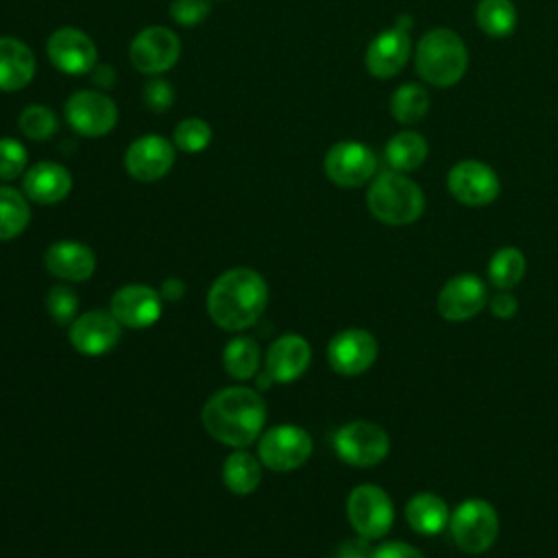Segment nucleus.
Here are the masks:
<instances>
[{
	"label": "nucleus",
	"mask_w": 558,
	"mask_h": 558,
	"mask_svg": "<svg viewBox=\"0 0 558 558\" xmlns=\"http://www.w3.org/2000/svg\"><path fill=\"white\" fill-rule=\"evenodd\" d=\"M205 429L222 445H251L266 423V401L257 390L231 386L214 392L201 412Z\"/></svg>",
	"instance_id": "obj_1"
},
{
	"label": "nucleus",
	"mask_w": 558,
	"mask_h": 558,
	"mask_svg": "<svg viewBox=\"0 0 558 558\" xmlns=\"http://www.w3.org/2000/svg\"><path fill=\"white\" fill-rule=\"evenodd\" d=\"M268 286L253 268L225 270L209 288L207 312L211 320L227 329L240 331L251 327L266 310Z\"/></svg>",
	"instance_id": "obj_2"
},
{
	"label": "nucleus",
	"mask_w": 558,
	"mask_h": 558,
	"mask_svg": "<svg viewBox=\"0 0 558 558\" xmlns=\"http://www.w3.org/2000/svg\"><path fill=\"white\" fill-rule=\"evenodd\" d=\"M414 68L425 83L434 87H451L469 68L466 44L451 28H432L418 39Z\"/></svg>",
	"instance_id": "obj_3"
},
{
	"label": "nucleus",
	"mask_w": 558,
	"mask_h": 558,
	"mask_svg": "<svg viewBox=\"0 0 558 558\" xmlns=\"http://www.w3.org/2000/svg\"><path fill=\"white\" fill-rule=\"evenodd\" d=\"M366 205L379 222L401 227L421 218L425 196L412 179L397 170H386L368 185Z\"/></svg>",
	"instance_id": "obj_4"
},
{
	"label": "nucleus",
	"mask_w": 558,
	"mask_h": 558,
	"mask_svg": "<svg viewBox=\"0 0 558 558\" xmlns=\"http://www.w3.org/2000/svg\"><path fill=\"white\" fill-rule=\"evenodd\" d=\"M449 532L464 554H484L499 534L497 510L484 499H466L451 512Z\"/></svg>",
	"instance_id": "obj_5"
},
{
	"label": "nucleus",
	"mask_w": 558,
	"mask_h": 558,
	"mask_svg": "<svg viewBox=\"0 0 558 558\" xmlns=\"http://www.w3.org/2000/svg\"><path fill=\"white\" fill-rule=\"evenodd\" d=\"M333 449L338 458L351 466H375L390 449V438L384 427L371 421H351L336 429Z\"/></svg>",
	"instance_id": "obj_6"
},
{
	"label": "nucleus",
	"mask_w": 558,
	"mask_h": 558,
	"mask_svg": "<svg viewBox=\"0 0 558 558\" xmlns=\"http://www.w3.org/2000/svg\"><path fill=\"white\" fill-rule=\"evenodd\" d=\"M70 129L83 137H102L118 124V107L113 98L98 89H78L63 105Z\"/></svg>",
	"instance_id": "obj_7"
},
{
	"label": "nucleus",
	"mask_w": 558,
	"mask_h": 558,
	"mask_svg": "<svg viewBox=\"0 0 558 558\" xmlns=\"http://www.w3.org/2000/svg\"><path fill=\"white\" fill-rule=\"evenodd\" d=\"M347 517L357 536L381 538L395 521V506L388 493L375 484H360L349 493Z\"/></svg>",
	"instance_id": "obj_8"
},
{
	"label": "nucleus",
	"mask_w": 558,
	"mask_h": 558,
	"mask_svg": "<svg viewBox=\"0 0 558 558\" xmlns=\"http://www.w3.org/2000/svg\"><path fill=\"white\" fill-rule=\"evenodd\" d=\"M181 57V39L174 31L166 26H146L142 28L131 46H129V61L131 65L150 76H159L177 65Z\"/></svg>",
	"instance_id": "obj_9"
},
{
	"label": "nucleus",
	"mask_w": 558,
	"mask_h": 558,
	"mask_svg": "<svg viewBox=\"0 0 558 558\" xmlns=\"http://www.w3.org/2000/svg\"><path fill=\"white\" fill-rule=\"evenodd\" d=\"M312 436L299 425H275L259 438L257 456L272 471H294L312 456Z\"/></svg>",
	"instance_id": "obj_10"
},
{
	"label": "nucleus",
	"mask_w": 558,
	"mask_h": 558,
	"mask_svg": "<svg viewBox=\"0 0 558 558\" xmlns=\"http://www.w3.org/2000/svg\"><path fill=\"white\" fill-rule=\"evenodd\" d=\"M46 54L59 72L70 76L89 74L98 65V48L94 39L76 26L52 31L46 41Z\"/></svg>",
	"instance_id": "obj_11"
},
{
	"label": "nucleus",
	"mask_w": 558,
	"mask_h": 558,
	"mask_svg": "<svg viewBox=\"0 0 558 558\" xmlns=\"http://www.w3.org/2000/svg\"><path fill=\"white\" fill-rule=\"evenodd\" d=\"M325 174L340 187H360L373 179L377 170L375 153L355 140L333 144L323 159Z\"/></svg>",
	"instance_id": "obj_12"
},
{
	"label": "nucleus",
	"mask_w": 558,
	"mask_h": 558,
	"mask_svg": "<svg viewBox=\"0 0 558 558\" xmlns=\"http://www.w3.org/2000/svg\"><path fill=\"white\" fill-rule=\"evenodd\" d=\"M410 15H399L392 28L377 33L364 54L366 70L377 78H392L410 57Z\"/></svg>",
	"instance_id": "obj_13"
},
{
	"label": "nucleus",
	"mask_w": 558,
	"mask_h": 558,
	"mask_svg": "<svg viewBox=\"0 0 558 558\" xmlns=\"http://www.w3.org/2000/svg\"><path fill=\"white\" fill-rule=\"evenodd\" d=\"M499 177L497 172L477 159L458 161L447 174L449 194L469 207H484L499 196Z\"/></svg>",
	"instance_id": "obj_14"
},
{
	"label": "nucleus",
	"mask_w": 558,
	"mask_h": 558,
	"mask_svg": "<svg viewBox=\"0 0 558 558\" xmlns=\"http://www.w3.org/2000/svg\"><path fill=\"white\" fill-rule=\"evenodd\" d=\"M174 144L157 133L133 140L124 150V170L142 183L163 179L174 166Z\"/></svg>",
	"instance_id": "obj_15"
},
{
	"label": "nucleus",
	"mask_w": 558,
	"mask_h": 558,
	"mask_svg": "<svg viewBox=\"0 0 558 558\" xmlns=\"http://www.w3.org/2000/svg\"><path fill=\"white\" fill-rule=\"evenodd\" d=\"M377 340L366 329H344L329 340L327 360L329 366L344 377L360 375L377 360Z\"/></svg>",
	"instance_id": "obj_16"
},
{
	"label": "nucleus",
	"mask_w": 558,
	"mask_h": 558,
	"mask_svg": "<svg viewBox=\"0 0 558 558\" xmlns=\"http://www.w3.org/2000/svg\"><path fill=\"white\" fill-rule=\"evenodd\" d=\"M486 301H488L486 283L477 275L464 272V275H456L440 288L436 307L445 320L462 323L473 318L486 305Z\"/></svg>",
	"instance_id": "obj_17"
},
{
	"label": "nucleus",
	"mask_w": 558,
	"mask_h": 558,
	"mask_svg": "<svg viewBox=\"0 0 558 558\" xmlns=\"http://www.w3.org/2000/svg\"><path fill=\"white\" fill-rule=\"evenodd\" d=\"M120 323L111 312L92 310L70 325V342L83 355H102L120 340Z\"/></svg>",
	"instance_id": "obj_18"
},
{
	"label": "nucleus",
	"mask_w": 558,
	"mask_h": 558,
	"mask_svg": "<svg viewBox=\"0 0 558 558\" xmlns=\"http://www.w3.org/2000/svg\"><path fill=\"white\" fill-rule=\"evenodd\" d=\"M111 314L120 325L131 329H144L157 323L161 316V294L144 283L122 286L111 296Z\"/></svg>",
	"instance_id": "obj_19"
},
{
	"label": "nucleus",
	"mask_w": 558,
	"mask_h": 558,
	"mask_svg": "<svg viewBox=\"0 0 558 558\" xmlns=\"http://www.w3.org/2000/svg\"><path fill=\"white\" fill-rule=\"evenodd\" d=\"M312 360L307 340L299 333H286L277 338L266 353V373L272 381L288 384L299 379Z\"/></svg>",
	"instance_id": "obj_20"
},
{
	"label": "nucleus",
	"mask_w": 558,
	"mask_h": 558,
	"mask_svg": "<svg viewBox=\"0 0 558 558\" xmlns=\"http://www.w3.org/2000/svg\"><path fill=\"white\" fill-rule=\"evenodd\" d=\"M24 196L39 205L61 203L72 190V174L57 161H39L24 172Z\"/></svg>",
	"instance_id": "obj_21"
},
{
	"label": "nucleus",
	"mask_w": 558,
	"mask_h": 558,
	"mask_svg": "<svg viewBox=\"0 0 558 558\" xmlns=\"http://www.w3.org/2000/svg\"><path fill=\"white\" fill-rule=\"evenodd\" d=\"M44 266L50 275H54L59 279L85 281L96 270V255L83 242L59 240L46 248Z\"/></svg>",
	"instance_id": "obj_22"
},
{
	"label": "nucleus",
	"mask_w": 558,
	"mask_h": 558,
	"mask_svg": "<svg viewBox=\"0 0 558 558\" xmlns=\"http://www.w3.org/2000/svg\"><path fill=\"white\" fill-rule=\"evenodd\" d=\"M35 54L17 37H0V92H20L35 76Z\"/></svg>",
	"instance_id": "obj_23"
},
{
	"label": "nucleus",
	"mask_w": 558,
	"mask_h": 558,
	"mask_svg": "<svg viewBox=\"0 0 558 558\" xmlns=\"http://www.w3.org/2000/svg\"><path fill=\"white\" fill-rule=\"evenodd\" d=\"M449 506L436 493H416L405 504V521L408 525L423 534L434 536L449 527Z\"/></svg>",
	"instance_id": "obj_24"
},
{
	"label": "nucleus",
	"mask_w": 558,
	"mask_h": 558,
	"mask_svg": "<svg viewBox=\"0 0 558 558\" xmlns=\"http://www.w3.org/2000/svg\"><path fill=\"white\" fill-rule=\"evenodd\" d=\"M384 157L388 166L397 172L416 170L427 157V142L416 131L395 133L384 148Z\"/></svg>",
	"instance_id": "obj_25"
},
{
	"label": "nucleus",
	"mask_w": 558,
	"mask_h": 558,
	"mask_svg": "<svg viewBox=\"0 0 558 558\" xmlns=\"http://www.w3.org/2000/svg\"><path fill=\"white\" fill-rule=\"evenodd\" d=\"M222 482L233 495H248L262 482V466L248 451H233L222 464Z\"/></svg>",
	"instance_id": "obj_26"
},
{
	"label": "nucleus",
	"mask_w": 558,
	"mask_h": 558,
	"mask_svg": "<svg viewBox=\"0 0 558 558\" xmlns=\"http://www.w3.org/2000/svg\"><path fill=\"white\" fill-rule=\"evenodd\" d=\"M475 22L484 35L501 39L517 28V9L512 0H480Z\"/></svg>",
	"instance_id": "obj_27"
},
{
	"label": "nucleus",
	"mask_w": 558,
	"mask_h": 558,
	"mask_svg": "<svg viewBox=\"0 0 558 558\" xmlns=\"http://www.w3.org/2000/svg\"><path fill=\"white\" fill-rule=\"evenodd\" d=\"M31 222L26 196L11 185H0V242L17 238Z\"/></svg>",
	"instance_id": "obj_28"
},
{
	"label": "nucleus",
	"mask_w": 558,
	"mask_h": 558,
	"mask_svg": "<svg viewBox=\"0 0 558 558\" xmlns=\"http://www.w3.org/2000/svg\"><path fill=\"white\" fill-rule=\"evenodd\" d=\"M429 109V94L418 83H403L392 92L390 113L399 124H416Z\"/></svg>",
	"instance_id": "obj_29"
},
{
	"label": "nucleus",
	"mask_w": 558,
	"mask_h": 558,
	"mask_svg": "<svg viewBox=\"0 0 558 558\" xmlns=\"http://www.w3.org/2000/svg\"><path fill=\"white\" fill-rule=\"evenodd\" d=\"M525 275V255L517 246H501L488 259V279L495 288H514Z\"/></svg>",
	"instance_id": "obj_30"
},
{
	"label": "nucleus",
	"mask_w": 558,
	"mask_h": 558,
	"mask_svg": "<svg viewBox=\"0 0 558 558\" xmlns=\"http://www.w3.org/2000/svg\"><path fill=\"white\" fill-rule=\"evenodd\" d=\"M225 371L235 379H251L259 368V347L253 338H233L222 353Z\"/></svg>",
	"instance_id": "obj_31"
},
{
	"label": "nucleus",
	"mask_w": 558,
	"mask_h": 558,
	"mask_svg": "<svg viewBox=\"0 0 558 558\" xmlns=\"http://www.w3.org/2000/svg\"><path fill=\"white\" fill-rule=\"evenodd\" d=\"M17 129L26 140L33 142H46L50 140L59 129L57 113L46 105H28L17 116Z\"/></svg>",
	"instance_id": "obj_32"
},
{
	"label": "nucleus",
	"mask_w": 558,
	"mask_h": 558,
	"mask_svg": "<svg viewBox=\"0 0 558 558\" xmlns=\"http://www.w3.org/2000/svg\"><path fill=\"white\" fill-rule=\"evenodd\" d=\"M211 126L203 118H185L174 126L172 144L183 153H201L211 142Z\"/></svg>",
	"instance_id": "obj_33"
},
{
	"label": "nucleus",
	"mask_w": 558,
	"mask_h": 558,
	"mask_svg": "<svg viewBox=\"0 0 558 558\" xmlns=\"http://www.w3.org/2000/svg\"><path fill=\"white\" fill-rule=\"evenodd\" d=\"M46 310L57 325H72L78 312V296L70 286H52L46 294Z\"/></svg>",
	"instance_id": "obj_34"
},
{
	"label": "nucleus",
	"mask_w": 558,
	"mask_h": 558,
	"mask_svg": "<svg viewBox=\"0 0 558 558\" xmlns=\"http://www.w3.org/2000/svg\"><path fill=\"white\" fill-rule=\"evenodd\" d=\"M28 150L15 137H0V179L13 181L26 172Z\"/></svg>",
	"instance_id": "obj_35"
},
{
	"label": "nucleus",
	"mask_w": 558,
	"mask_h": 558,
	"mask_svg": "<svg viewBox=\"0 0 558 558\" xmlns=\"http://www.w3.org/2000/svg\"><path fill=\"white\" fill-rule=\"evenodd\" d=\"M211 13V7L207 0H172L170 4V17L179 26H196L205 22Z\"/></svg>",
	"instance_id": "obj_36"
},
{
	"label": "nucleus",
	"mask_w": 558,
	"mask_h": 558,
	"mask_svg": "<svg viewBox=\"0 0 558 558\" xmlns=\"http://www.w3.org/2000/svg\"><path fill=\"white\" fill-rule=\"evenodd\" d=\"M142 98H144V105L155 111V113H163L172 107L174 102V89L172 85L166 81V78H153L144 85V92H142Z\"/></svg>",
	"instance_id": "obj_37"
},
{
	"label": "nucleus",
	"mask_w": 558,
	"mask_h": 558,
	"mask_svg": "<svg viewBox=\"0 0 558 558\" xmlns=\"http://www.w3.org/2000/svg\"><path fill=\"white\" fill-rule=\"evenodd\" d=\"M371 558H423V554L403 541H390L371 551Z\"/></svg>",
	"instance_id": "obj_38"
},
{
	"label": "nucleus",
	"mask_w": 558,
	"mask_h": 558,
	"mask_svg": "<svg viewBox=\"0 0 558 558\" xmlns=\"http://www.w3.org/2000/svg\"><path fill=\"white\" fill-rule=\"evenodd\" d=\"M488 307H490L493 316H497L501 320H508V318H512L517 314L519 303H517L514 294H510L508 290H499L495 296H490Z\"/></svg>",
	"instance_id": "obj_39"
},
{
	"label": "nucleus",
	"mask_w": 558,
	"mask_h": 558,
	"mask_svg": "<svg viewBox=\"0 0 558 558\" xmlns=\"http://www.w3.org/2000/svg\"><path fill=\"white\" fill-rule=\"evenodd\" d=\"M368 541L366 538H351V541H344L336 556L333 558H371V551H368Z\"/></svg>",
	"instance_id": "obj_40"
},
{
	"label": "nucleus",
	"mask_w": 558,
	"mask_h": 558,
	"mask_svg": "<svg viewBox=\"0 0 558 558\" xmlns=\"http://www.w3.org/2000/svg\"><path fill=\"white\" fill-rule=\"evenodd\" d=\"M89 74H92L94 83L98 87H102V89H109L113 85V81H116V72H113L111 65H96Z\"/></svg>",
	"instance_id": "obj_41"
},
{
	"label": "nucleus",
	"mask_w": 558,
	"mask_h": 558,
	"mask_svg": "<svg viewBox=\"0 0 558 558\" xmlns=\"http://www.w3.org/2000/svg\"><path fill=\"white\" fill-rule=\"evenodd\" d=\"M183 292H185V283L181 279H174V277L166 279L163 286H161V296L166 301H179L183 296Z\"/></svg>",
	"instance_id": "obj_42"
}]
</instances>
